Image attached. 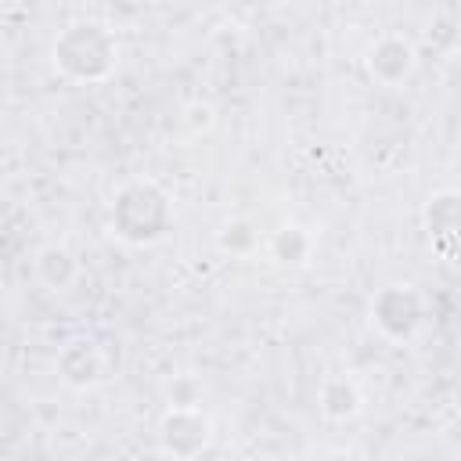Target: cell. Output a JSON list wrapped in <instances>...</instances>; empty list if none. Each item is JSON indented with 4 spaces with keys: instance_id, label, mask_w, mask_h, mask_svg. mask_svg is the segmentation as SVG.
I'll use <instances>...</instances> for the list:
<instances>
[{
    "instance_id": "cell-1",
    "label": "cell",
    "mask_w": 461,
    "mask_h": 461,
    "mask_svg": "<svg viewBox=\"0 0 461 461\" xmlns=\"http://www.w3.org/2000/svg\"><path fill=\"white\" fill-rule=\"evenodd\" d=\"M50 58L68 83H104L119 65V36L108 22L79 18L58 32Z\"/></svg>"
},
{
    "instance_id": "cell-2",
    "label": "cell",
    "mask_w": 461,
    "mask_h": 461,
    "mask_svg": "<svg viewBox=\"0 0 461 461\" xmlns=\"http://www.w3.org/2000/svg\"><path fill=\"white\" fill-rule=\"evenodd\" d=\"M108 227L126 245H155L173 227V198L155 180H126L108 205Z\"/></svg>"
},
{
    "instance_id": "cell-3",
    "label": "cell",
    "mask_w": 461,
    "mask_h": 461,
    "mask_svg": "<svg viewBox=\"0 0 461 461\" xmlns=\"http://www.w3.org/2000/svg\"><path fill=\"white\" fill-rule=\"evenodd\" d=\"M425 321V299L414 285H385L375 292L371 299V324L393 339V342H407L418 335Z\"/></svg>"
},
{
    "instance_id": "cell-4",
    "label": "cell",
    "mask_w": 461,
    "mask_h": 461,
    "mask_svg": "<svg viewBox=\"0 0 461 461\" xmlns=\"http://www.w3.org/2000/svg\"><path fill=\"white\" fill-rule=\"evenodd\" d=\"M209 439H212V421H209V414H202L198 403H169V411L158 421L162 454L194 457L209 447Z\"/></svg>"
},
{
    "instance_id": "cell-5",
    "label": "cell",
    "mask_w": 461,
    "mask_h": 461,
    "mask_svg": "<svg viewBox=\"0 0 461 461\" xmlns=\"http://www.w3.org/2000/svg\"><path fill=\"white\" fill-rule=\"evenodd\" d=\"M54 367L61 375L65 385H76V389H86V385H97L104 382L108 375V357L104 349L97 346V339L90 335H72L61 342L58 357H54Z\"/></svg>"
},
{
    "instance_id": "cell-6",
    "label": "cell",
    "mask_w": 461,
    "mask_h": 461,
    "mask_svg": "<svg viewBox=\"0 0 461 461\" xmlns=\"http://www.w3.org/2000/svg\"><path fill=\"white\" fill-rule=\"evenodd\" d=\"M457 191H436L425 205V234H429V245L432 252L443 259V263H454L457 259Z\"/></svg>"
},
{
    "instance_id": "cell-7",
    "label": "cell",
    "mask_w": 461,
    "mask_h": 461,
    "mask_svg": "<svg viewBox=\"0 0 461 461\" xmlns=\"http://www.w3.org/2000/svg\"><path fill=\"white\" fill-rule=\"evenodd\" d=\"M411 68H414V47L403 36H393L389 32V36H382V40L371 43V50H367V72H371V79H378L385 86H396V83H403L411 76Z\"/></svg>"
},
{
    "instance_id": "cell-8",
    "label": "cell",
    "mask_w": 461,
    "mask_h": 461,
    "mask_svg": "<svg viewBox=\"0 0 461 461\" xmlns=\"http://www.w3.org/2000/svg\"><path fill=\"white\" fill-rule=\"evenodd\" d=\"M360 389H357V382L353 378H346V375H331V378H324L321 382V389H317V407H321V414L328 418V421H346V418H353V414H360Z\"/></svg>"
},
{
    "instance_id": "cell-9",
    "label": "cell",
    "mask_w": 461,
    "mask_h": 461,
    "mask_svg": "<svg viewBox=\"0 0 461 461\" xmlns=\"http://www.w3.org/2000/svg\"><path fill=\"white\" fill-rule=\"evenodd\" d=\"M36 274L50 292H65L79 277V259L65 245H43L36 252Z\"/></svg>"
},
{
    "instance_id": "cell-10",
    "label": "cell",
    "mask_w": 461,
    "mask_h": 461,
    "mask_svg": "<svg viewBox=\"0 0 461 461\" xmlns=\"http://www.w3.org/2000/svg\"><path fill=\"white\" fill-rule=\"evenodd\" d=\"M310 234L303 230V227H281L274 238H270V252H274V259H281V263H288V267H299V263H306V256H310Z\"/></svg>"
}]
</instances>
